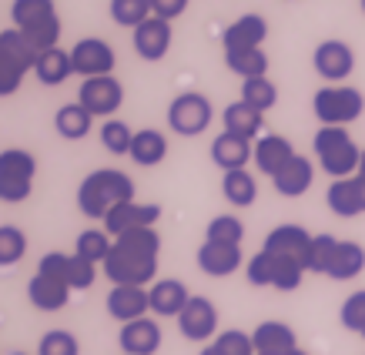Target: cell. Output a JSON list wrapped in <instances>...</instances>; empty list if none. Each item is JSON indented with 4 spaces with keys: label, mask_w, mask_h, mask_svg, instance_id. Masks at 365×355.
Segmentation results:
<instances>
[{
    "label": "cell",
    "mask_w": 365,
    "mask_h": 355,
    "mask_svg": "<svg viewBox=\"0 0 365 355\" xmlns=\"http://www.w3.org/2000/svg\"><path fill=\"white\" fill-rule=\"evenodd\" d=\"M158 258H161V238L155 228H134L118 235L111 245V255L104 258V275L114 285H155Z\"/></svg>",
    "instance_id": "1"
},
{
    "label": "cell",
    "mask_w": 365,
    "mask_h": 355,
    "mask_svg": "<svg viewBox=\"0 0 365 355\" xmlns=\"http://www.w3.org/2000/svg\"><path fill=\"white\" fill-rule=\"evenodd\" d=\"M131 198H134V181L131 175H124L118 168H98L78 185V208L84 218H94V222H104L108 211Z\"/></svg>",
    "instance_id": "2"
},
{
    "label": "cell",
    "mask_w": 365,
    "mask_h": 355,
    "mask_svg": "<svg viewBox=\"0 0 365 355\" xmlns=\"http://www.w3.org/2000/svg\"><path fill=\"white\" fill-rule=\"evenodd\" d=\"M312 151L319 158V168L332 178V181L359 175L362 148L352 141L349 128H329V124H322L319 131H315V138H312Z\"/></svg>",
    "instance_id": "3"
},
{
    "label": "cell",
    "mask_w": 365,
    "mask_h": 355,
    "mask_svg": "<svg viewBox=\"0 0 365 355\" xmlns=\"http://www.w3.org/2000/svg\"><path fill=\"white\" fill-rule=\"evenodd\" d=\"M11 21L37 51H51L61 41V17L54 0H14Z\"/></svg>",
    "instance_id": "4"
},
{
    "label": "cell",
    "mask_w": 365,
    "mask_h": 355,
    "mask_svg": "<svg viewBox=\"0 0 365 355\" xmlns=\"http://www.w3.org/2000/svg\"><path fill=\"white\" fill-rule=\"evenodd\" d=\"M312 111L322 124L329 128H349L352 121H359L365 111V94L359 88L349 84H325L315 91L312 98Z\"/></svg>",
    "instance_id": "5"
},
{
    "label": "cell",
    "mask_w": 365,
    "mask_h": 355,
    "mask_svg": "<svg viewBox=\"0 0 365 355\" xmlns=\"http://www.w3.org/2000/svg\"><path fill=\"white\" fill-rule=\"evenodd\" d=\"M34 178H37V158L24 148H4L0 151V201L21 205L31 198Z\"/></svg>",
    "instance_id": "6"
},
{
    "label": "cell",
    "mask_w": 365,
    "mask_h": 355,
    "mask_svg": "<svg viewBox=\"0 0 365 355\" xmlns=\"http://www.w3.org/2000/svg\"><path fill=\"white\" fill-rule=\"evenodd\" d=\"M168 128L178 138H198L211 128V101L201 91H181L168 104Z\"/></svg>",
    "instance_id": "7"
},
{
    "label": "cell",
    "mask_w": 365,
    "mask_h": 355,
    "mask_svg": "<svg viewBox=\"0 0 365 355\" xmlns=\"http://www.w3.org/2000/svg\"><path fill=\"white\" fill-rule=\"evenodd\" d=\"M78 101L88 108L94 118H114L124 104V84L114 74H101V78H84L78 88Z\"/></svg>",
    "instance_id": "8"
},
{
    "label": "cell",
    "mask_w": 365,
    "mask_h": 355,
    "mask_svg": "<svg viewBox=\"0 0 365 355\" xmlns=\"http://www.w3.org/2000/svg\"><path fill=\"white\" fill-rule=\"evenodd\" d=\"M312 64H315V74L329 84H339V81H349L355 71V51L352 44H345L339 37H329L315 47L312 54Z\"/></svg>",
    "instance_id": "9"
},
{
    "label": "cell",
    "mask_w": 365,
    "mask_h": 355,
    "mask_svg": "<svg viewBox=\"0 0 365 355\" xmlns=\"http://www.w3.org/2000/svg\"><path fill=\"white\" fill-rule=\"evenodd\" d=\"M178 332L188 342H211L218 335V309L208 295H191L185 312L178 315Z\"/></svg>",
    "instance_id": "10"
},
{
    "label": "cell",
    "mask_w": 365,
    "mask_h": 355,
    "mask_svg": "<svg viewBox=\"0 0 365 355\" xmlns=\"http://www.w3.org/2000/svg\"><path fill=\"white\" fill-rule=\"evenodd\" d=\"M71 61H74V74L81 78H101V74H114V47L104 37H81L71 47Z\"/></svg>",
    "instance_id": "11"
},
{
    "label": "cell",
    "mask_w": 365,
    "mask_h": 355,
    "mask_svg": "<svg viewBox=\"0 0 365 355\" xmlns=\"http://www.w3.org/2000/svg\"><path fill=\"white\" fill-rule=\"evenodd\" d=\"M131 44L141 61H151V64H155V61H165L171 44H175L171 21H165V17H148L141 27L131 31Z\"/></svg>",
    "instance_id": "12"
},
{
    "label": "cell",
    "mask_w": 365,
    "mask_h": 355,
    "mask_svg": "<svg viewBox=\"0 0 365 355\" xmlns=\"http://www.w3.org/2000/svg\"><path fill=\"white\" fill-rule=\"evenodd\" d=\"M161 218V205H141V201H121L118 208L108 211L104 218V232L118 238V235H128L134 228H155V222Z\"/></svg>",
    "instance_id": "13"
},
{
    "label": "cell",
    "mask_w": 365,
    "mask_h": 355,
    "mask_svg": "<svg viewBox=\"0 0 365 355\" xmlns=\"http://www.w3.org/2000/svg\"><path fill=\"white\" fill-rule=\"evenodd\" d=\"M165 342L161 335V325L158 319H134V322H124L121 332H118V345H121L124 355H155Z\"/></svg>",
    "instance_id": "14"
},
{
    "label": "cell",
    "mask_w": 365,
    "mask_h": 355,
    "mask_svg": "<svg viewBox=\"0 0 365 355\" xmlns=\"http://www.w3.org/2000/svg\"><path fill=\"white\" fill-rule=\"evenodd\" d=\"M312 238H315V235L305 232L302 225H278V228H272V232L265 235V245H262V248L275 252V255L295 258V262H302V265L309 268Z\"/></svg>",
    "instance_id": "15"
},
{
    "label": "cell",
    "mask_w": 365,
    "mask_h": 355,
    "mask_svg": "<svg viewBox=\"0 0 365 355\" xmlns=\"http://www.w3.org/2000/svg\"><path fill=\"white\" fill-rule=\"evenodd\" d=\"M325 205L339 218H359L365 215V178H339L325 191Z\"/></svg>",
    "instance_id": "16"
},
{
    "label": "cell",
    "mask_w": 365,
    "mask_h": 355,
    "mask_svg": "<svg viewBox=\"0 0 365 355\" xmlns=\"http://www.w3.org/2000/svg\"><path fill=\"white\" fill-rule=\"evenodd\" d=\"M108 315L118 319V322H134V319H144L151 312V299H148V289L144 285H114L108 292Z\"/></svg>",
    "instance_id": "17"
},
{
    "label": "cell",
    "mask_w": 365,
    "mask_h": 355,
    "mask_svg": "<svg viewBox=\"0 0 365 355\" xmlns=\"http://www.w3.org/2000/svg\"><path fill=\"white\" fill-rule=\"evenodd\" d=\"M268 37V21L262 14H242L238 21H232L222 34L225 51H255L262 47Z\"/></svg>",
    "instance_id": "18"
},
{
    "label": "cell",
    "mask_w": 365,
    "mask_h": 355,
    "mask_svg": "<svg viewBox=\"0 0 365 355\" xmlns=\"http://www.w3.org/2000/svg\"><path fill=\"white\" fill-rule=\"evenodd\" d=\"M148 299L158 319H178L191 302V292L181 278H158L155 285H148Z\"/></svg>",
    "instance_id": "19"
},
{
    "label": "cell",
    "mask_w": 365,
    "mask_h": 355,
    "mask_svg": "<svg viewBox=\"0 0 365 355\" xmlns=\"http://www.w3.org/2000/svg\"><path fill=\"white\" fill-rule=\"evenodd\" d=\"M198 268L208 278H228L242 268L245 255H242V245H222V242H205L198 248Z\"/></svg>",
    "instance_id": "20"
},
{
    "label": "cell",
    "mask_w": 365,
    "mask_h": 355,
    "mask_svg": "<svg viewBox=\"0 0 365 355\" xmlns=\"http://www.w3.org/2000/svg\"><path fill=\"white\" fill-rule=\"evenodd\" d=\"M299 155L292 141H288L285 134H262L258 141H255V155H252V165L262 171V175L275 178L282 168L292 161V158Z\"/></svg>",
    "instance_id": "21"
},
{
    "label": "cell",
    "mask_w": 365,
    "mask_h": 355,
    "mask_svg": "<svg viewBox=\"0 0 365 355\" xmlns=\"http://www.w3.org/2000/svg\"><path fill=\"white\" fill-rule=\"evenodd\" d=\"M71 285L61 282L54 275H44V272H37V275L27 282V299L37 312H61L71 302Z\"/></svg>",
    "instance_id": "22"
},
{
    "label": "cell",
    "mask_w": 365,
    "mask_h": 355,
    "mask_svg": "<svg viewBox=\"0 0 365 355\" xmlns=\"http://www.w3.org/2000/svg\"><path fill=\"white\" fill-rule=\"evenodd\" d=\"M312 181H315V165H312L305 155H295L272 178V185H275V191L282 198H302V195L312 188Z\"/></svg>",
    "instance_id": "23"
},
{
    "label": "cell",
    "mask_w": 365,
    "mask_h": 355,
    "mask_svg": "<svg viewBox=\"0 0 365 355\" xmlns=\"http://www.w3.org/2000/svg\"><path fill=\"white\" fill-rule=\"evenodd\" d=\"M255 155V141H245V138H235V134L222 131L215 141H211V161L222 168V171H238L252 161Z\"/></svg>",
    "instance_id": "24"
},
{
    "label": "cell",
    "mask_w": 365,
    "mask_h": 355,
    "mask_svg": "<svg viewBox=\"0 0 365 355\" xmlns=\"http://www.w3.org/2000/svg\"><path fill=\"white\" fill-rule=\"evenodd\" d=\"M225 131L235 134V138H245V141H258L262 138V124H265V114L255 111L252 104H245L242 98L232 101L222 114Z\"/></svg>",
    "instance_id": "25"
},
{
    "label": "cell",
    "mask_w": 365,
    "mask_h": 355,
    "mask_svg": "<svg viewBox=\"0 0 365 355\" xmlns=\"http://www.w3.org/2000/svg\"><path fill=\"white\" fill-rule=\"evenodd\" d=\"M252 342H255V352H292V349H299V335H295L292 325L268 319V322L255 325Z\"/></svg>",
    "instance_id": "26"
},
{
    "label": "cell",
    "mask_w": 365,
    "mask_h": 355,
    "mask_svg": "<svg viewBox=\"0 0 365 355\" xmlns=\"http://www.w3.org/2000/svg\"><path fill=\"white\" fill-rule=\"evenodd\" d=\"M94 128V114L81 104V101H71L64 108H57L54 114V131L64 138V141H84Z\"/></svg>",
    "instance_id": "27"
},
{
    "label": "cell",
    "mask_w": 365,
    "mask_h": 355,
    "mask_svg": "<svg viewBox=\"0 0 365 355\" xmlns=\"http://www.w3.org/2000/svg\"><path fill=\"white\" fill-rule=\"evenodd\" d=\"M34 74L41 84L47 88H61L71 74H74V61H71V51L64 47H51V51H41L37 64H34Z\"/></svg>",
    "instance_id": "28"
},
{
    "label": "cell",
    "mask_w": 365,
    "mask_h": 355,
    "mask_svg": "<svg viewBox=\"0 0 365 355\" xmlns=\"http://www.w3.org/2000/svg\"><path fill=\"white\" fill-rule=\"evenodd\" d=\"M362 272H365V248L359 242H342V238H339V248H335L325 275L332 278V282H352V278H359Z\"/></svg>",
    "instance_id": "29"
},
{
    "label": "cell",
    "mask_w": 365,
    "mask_h": 355,
    "mask_svg": "<svg viewBox=\"0 0 365 355\" xmlns=\"http://www.w3.org/2000/svg\"><path fill=\"white\" fill-rule=\"evenodd\" d=\"M168 158V138L155 128H141L134 131V145H131V161L141 168H158Z\"/></svg>",
    "instance_id": "30"
},
{
    "label": "cell",
    "mask_w": 365,
    "mask_h": 355,
    "mask_svg": "<svg viewBox=\"0 0 365 355\" xmlns=\"http://www.w3.org/2000/svg\"><path fill=\"white\" fill-rule=\"evenodd\" d=\"M222 195L228 205L235 208H252L255 198H258V181L248 168H238V171H225L222 175Z\"/></svg>",
    "instance_id": "31"
},
{
    "label": "cell",
    "mask_w": 365,
    "mask_h": 355,
    "mask_svg": "<svg viewBox=\"0 0 365 355\" xmlns=\"http://www.w3.org/2000/svg\"><path fill=\"white\" fill-rule=\"evenodd\" d=\"M268 54L262 47H255V51H225V67L238 74L242 81H252V78H265L268 74Z\"/></svg>",
    "instance_id": "32"
},
{
    "label": "cell",
    "mask_w": 365,
    "mask_h": 355,
    "mask_svg": "<svg viewBox=\"0 0 365 355\" xmlns=\"http://www.w3.org/2000/svg\"><path fill=\"white\" fill-rule=\"evenodd\" d=\"M0 51L11 57V61H17V64L24 67V71H34V64H37V57H41V51L24 37L17 27H7V31H0Z\"/></svg>",
    "instance_id": "33"
},
{
    "label": "cell",
    "mask_w": 365,
    "mask_h": 355,
    "mask_svg": "<svg viewBox=\"0 0 365 355\" xmlns=\"http://www.w3.org/2000/svg\"><path fill=\"white\" fill-rule=\"evenodd\" d=\"M268 255H272V289H278V292L299 289L309 268L302 265V262H295V258H288V255H275V252H268Z\"/></svg>",
    "instance_id": "34"
},
{
    "label": "cell",
    "mask_w": 365,
    "mask_h": 355,
    "mask_svg": "<svg viewBox=\"0 0 365 355\" xmlns=\"http://www.w3.org/2000/svg\"><path fill=\"white\" fill-rule=\"evenodd\" d=\"M101 148L108 151V155H131V145H134V131L121 118H108V121L101 124Z\"/></svg>",
    "instance_id": "35"
},
{
    "label": "cell",
    "mask_w": 365,
    "mask_h": 355,
    "mask_svg": "<svg viewBox=\"0 0 365 355\" xmlns=\"http://www.w3.org/2000/svg\"><path fill=\"white\" fill-rule=\"evenodd\" d=\"M108 11H111V21L118 24V27H128V31L141 27L148 17H155L151 0H111Z\"/></svg>",
    "instance_id": "36"
},
{
    "label": "cell",
    "mask_w": 365,
    "mask_h": 355,
    "mask_svg": "<svg viewBox=\"0 0 365 355\" xmlns=\"http://www.w3.org/2000/svg\"><path fill=\"white\" fill-rule=\"evenodd\" d=\"M111 245H114V238L108 232H101V228H84V232L78 235L74 255L88 258V262H94V265H104V258L111 255Z\"/></svg>",
    "instance_id": "37"
},
{
    "label": "cell",
    "mask_w": 365,
    "mask_h": 355,
    "mask_svg": "<svg viewBox=\"0 0 365 355\" xmlns=\"http://www.w3.org/2000/svg\"><path fill=\"white\" fill-rule=\"evenodd\" d=\"M242 101L245 104H252L255 111H272L278 104V88L268 81V74L265 78H252V81H242Z\"/></svg>",
    "instance_id": "38"
},
{
    "label": "cell",
    "mask_w": 365,
    "mask_h": 355,
    "mask_svg": "<svg viewBox=\"0 0 365 355\" xmlns=\"http://www.w3.org/2000/svg\"><path fill=\"white\" fill-rule=\"evenodd\" d=\"M245 238V222L238 215H218L211 218L205 228V242H222V245H242Z\"/></svg>",
    "instance_id": "39"
},
{
    "label": "cell",
    "mask_w": 365,
    "mask_h": 355,
    "mask_svg": "<svg viewBox=\"0 0 365 355\" xmlns=\"http://www.w3.org/2000/svg\"><path fill=\"white\" fill-rule=\"evenodd\" d=\"M27 255V235L17 225H0V268L17 265Z\"/></svg>",
    "instance_id": "40"
},
{
    "label": "cell",
    "mask_w": 365,
    "mask_h": 355,
    "mask_svg": "<svg viewBox=\"0 0 365 355\" xmlns=\"http://www.w3.org/2000/svg\"><path fill=\"white\" fill-rule=\"evenodd\" d=\"M37 355H81V342L67 329H51L41 335Z\"/></svg>",
    "instance_id": "41"
},
{
    "label": "cell",
    "mask_w": 365,
    "mask_h": 355,
    "mask_svg": "<svg viewBox=\"0 0 365 355\" xmlns=\"http://www.w3.org/2000/svg\"><path fill=\"white\" fill-rule=\"evenodd\" d=\"M339 322H342V329H349V332L362 335V329H365V289L352 292V295L342 302V309H339Z\"/></svg>",
    "instance_id": "42"
},
{
    "label": "cell",
    "mask_w": 365,
    "mask_h": 355,
    "mask_svg": "<svg viewBox=\"0 0 365 355\" xmlns=\"http://www.w3.org/2000/svg\"><path fill=\"white\" fill-rule=\"evenodd\" d=\"M211 345L218 349V355H255V342L248 332H238V329H228V332H218L211 339Z\"/></svg>",
    "instance_id": "43"
},
{
    "label": "cell",
    "mask_w": 365,
    "mask_h": 355,
    "mask_svg": "<svg viewBox=\"0 0 365 355\" xmlns=\"http://www.w3.org/2000/svg\"><path fill=\"white\" fill-rule=\"evenodd\" d=\"M335 248H339V238H335V235H315V238H312L309 272L325 275V272H329V262H332V255H335Z\"/></svg>",
    "instance_id": "44"
},
{
    "label": "cell",
    "mask_w": 365,
    "mask_h": 355,
    "mask_svg": "<svg viewBox=\"0 0 365 355\" xmlns=\"http://www.w3.org/2000/svg\"><path fill=\"white\" fill-rule=\"evenodd\" d=\"M27 74H31V71H24L17 61H11V57L0 51V98H11V94H17Z\"/></svg>",
    "instance_id": "45"
},
{
    "label": "cell",
    "mask_w": 365,
    "mask_h": 355,
    "mask_svg": "<svg viewBox=\"0 0 365 355\" xmlns=\"http://www.w3.org/2000/svg\"><path fill=\"white\" fill-rule=\"evenodd\" d=\"M98 282V265L81 255H71V272H67V285L74 292H84Z\"/></svg>",
    "instance_id": "46"
},
{
    "label": "cell",
    "mask_w": 365,
    "mask_h": 355,
    "mask_svg": "<svg viewBox=\"0 0 365 355\" xmlns=\"http://www.w3.org/2000/svg\"><path fill=\"white\" fill-rule=\"evenodd\" d=\"M37 272H44V275H54V278H61V282H67V272H71V255H67V252H47V255L41 258Z\"/></svg>",
    "instance_id": "47"
},
{
    "label": "cell",
    "mask_w": 365,
    "mask_h": 355,
    "mask_svg": "<svg viewBox=\"0 0 365 355\" xmlns=\"http://www.w3.org/2000/svg\"><path fill=\"white\" fill-rule=\"evenodd\" d=\"M191 0H151V11H155V17H165V21H175V17H181V14L188 11Z\"/></svg>",
    "instance_id": "48"
},
{
    "label": "cell",
    "mask_w": 365,
    "mask_h": 355,
    "mask_svg": "<svg viewBox=\"0 0 365 355\" xmlns=\"http://www.w3.org/2000/svg\"><path fill=\"white\" fill-rule=\"evenodd\" d=\"M198 355H218V349H215V345H211V342H208V345H205V349H201V352H198Z\"/></svg>",
    "instance_id": "49"
},
{
    "label": "cell",
    "mask_w": 365,
    "mask_h": 355,
    "mask_svg": "<svg viewBox=\"0 0 365 355\" xmlns=\"http://www.w3.org/2000/svg\"><path fill=\"white\" fill-rule=\"evenodd\" d=\"M359 178H365V148H362V158H359Z\"/></svg>",
    "instance_id": "50"
},
{
    "label": "cell",
    "mask_w": 365,
    "mask_h": 355,
    "mask_svg": "<svg viewBox=\"0 0 365 355\" xmlns=\"http://www.w3.org/2000/svg\"><path fill=\"white\" fill-rule=\"evenodd\" d=\"M288 355H309V352H305V349H292V352H288Z\"/></svg>",
    "instance_id": "51"
},
{
    "label": "cell",
    "mask_w": 365,
    "mask_h": 355,
    "mask_svg": "<svg viewBox=\"0 0 365 355\" xmlns=\"http://www.w3.org/2000/svg\"><path fill=\"white\" fill-rule=\"evenodd\" d=\"M255 355H288V352H255Z\"/></svg>",
    "instance_id": "52"
},
{
    "label": "cell",
    "mask_w": 365,
    "mask_h": 355,
    "mask_svg": "<svg viewBox=\"0 0 365 355\" xmlns=\"http://www.w3.org/2000/svg\"><path fill=\"white\" fill-rule=\"evenodd\" d=\"M11 355H27V352H11Z\"/></svg>",
    "instance_id": "53"
},
{
    "label": "cell",
    "mask_w": 365,
    "mask_h": 355,
    "mask_svg": "<svg viewBox=\"0 0 365 355\" xmlns=\"http://www.w3.org/2000/svg\"><path fill=\"white\" fill-rule=\"evenodd\" d=\"M362 11H365V0H362Z\"/></svg>",
    "instance_id": "54"
},
{
    "label": "cell",
    "mask_w": 365,
    "mask_h": 355,
    "mask_svg": "<svg viewBox=\"0 0 365 355\" xmlns=\"http://www.w3.org/2000/svg\"><path fill=\"white\" fill-rule=\"evenodd\" d=\"M362 339H365V329H362Z\"/></svg>",
    "instance_id": "55"
}]
</instances>
